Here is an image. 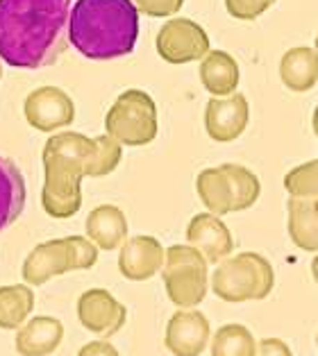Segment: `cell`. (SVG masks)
Listing matches in <instances>:
<instances>
[{"label":"cell","mask_w":318,"mask_h":356,"mask_svg":"<svg viewBox=\"0 0 318 356\" xmlns=\"http://www.w3.org/2000/svg\"><path fill=\"white\" fill-rule=\"evenodd\" d=\"M316 50H318V34H316Z\"/></svg>","instance_id":"836d02e7"},{"label":"cell","mask_w":318,"mask_h":356,"mask_svg":"<svg viewBox=\"0 0 318 356\" xmlns=\"http://www.w3.org/2000/svg\"><path fill=\"white\" fill-rule=\"evenodd\" d=\"M123 159V145L109 134H100L93 138V147L84 163V177H105L118 168Z\"/></svg>","instance_id":"cb8c5ba5"},{"label":"cell","mask_w":318,"mask_h":356,"mask_svg":"<svg viewBox=\"0 0 318 356\" xmlns=\"http://www.w3.org/2000/svg\"><path fill=\"white\" fill-rule=\"evenodd\" d=\"M77 356H121L118 350L107 341H93L82 345V350L77 352Z\"/></svg>","instance_id":"f546056e"},{"label":"cell","mask_w":318,"mask_h":356,"mask_svg":"<svg viewBox=\"0 0 318 356\" xmlns=\"http://www.w3.org/2000/svg\"><path fill=\"white\" fill-rule=\"evenodd\" d=\"M275 0H225V10L237 21H255L269 12Z\"/></svg>","instance_id":"4316f807"},{"label":"cell","mask_w":318,"mask_h":356,"mask_svg":"<svg viewBox=\"0 0 318 356\" xmlns=\"http://www.w3.org/2000/svg\"><path fill=\"white\" fill-rule=\"evenodd\" d=\"M84 229H87V238L96 243L98 250L111 252L121 248L127 238V218L116 204H100L87 216Z\"/></svg>","instance_id":"e0dca14e"},{"label":"cell","mask_w":318,"mask_h":356,"mask_svg":"<svg viewBox=\"0 0 318 356\" xmlns=\"http://www.w3.org/2000/svg\"><path fill=\"white\" fill-rule=\"evenodd\" d=\"M28 200L25 177L12 159L0 154V232L19 220Z\"/></svg>","instance_id":"44dd1931"},{"label":"cell","mask_w":318,"mask_h":356,"mask_svg":"<svg viewBox=\"0 0 318 356\" xmlns=\"http://www.w3.org/2000/svg\"><path fill=\"white\" fill-rule=\"evenodd\" d=\"M77 320L91 334L109 338L118 334L127 320V309L105 289L84 291L77 300Z\"/></svg>","instance_id":"30bf717a"},{"label":"cell","mask_w":318,"mask_h":356,"mask_svg":"<svg viewBox=\"0 0 318 356\" xmlns=\"http://www.w3.org/2000/svg\"><path fill=\"white\" fill-rule=\"evenodd\" d=\"M71 273V257H68L66 238H53L39 243L30 250L23 261V280L28 286H44L48 280Z\"/></svg>","instance_id":"9a60e30c"},{"label":"cell","mask_w":318,"mask_h":356,"mask_svg":"<svg viewBox=\"0 0 318 356\" xmlns=\"http://www.w3.org/2000/svg\"><path fill=\"white\" fill-rule=\"evenodd\" d=\"M0 80H3V62H0Z\"/></svg>","instance_id":"d6a6232c"},{"label":"cell","mask_w":318,"mask_h":356,"mask_svg":"<svg viewBox=\"0 0 318 356\" xmlns=\"http://www.w3.org/2000/svg\"><path fill=\"white\" fill-rule=\"evenodd\" d=\"M257 356H294V352L282 338H264L257 343Z\"/></svg>","instance_id":"f1b7e54d"},{"label":"cell","mask_w":318,"mask_h":356,"mask_svg":"<svg viewBox=\"0 0 318 356\" xmlns=\"http://www.w3.org/2000/svg\"><path fill=\"white\" fill-rule=\"evenodd\" d=\"M289 197H318V159L291 168L285 175Z\"/></svg>","instance_id":"d4e9b609"},{"label":"cell","mask_w":318,"mask_h":356,"mask_svg":"<svg viewBox=\"0 0 318 356\" xmlns=\"http://www.w3.org/2000/svg\"><path fill=\"white\" fill-rule=\"evenodd\" d=\"M34 309V293L28 284L0 286V329H19Z\"/></svg>","instance_id":"7402d4cb"},{"label":"cell","mask_w":318,"mask_h":356,"mask_svg":"<svg viewBox=\"0 0 318 356\" xmlns=\"http://www.w3.org/2000/svg\"><path fill=\"white\" fill-rule=\"evenodd\" d=\"M275 273L269 259L257 252H239L216 264L212 275V291L223 302L266 300L273 293Z\"/></svg>","instance_id":"5b68a950"},{"label":"cell","mask_w":318,"mask_h":356,"mask_svg":"<svg viewBox=\"0 0 318 356\" xmlns=\"http://www.w3.org/2000/svg\"><path fill=\"white\" fill-rule=\"evenodd\" d=\"M71 0H0V62L46 68L68 48Z\"/></svg>","instance_id":"6da1fadb"},{"label":"cell","mask_w":318,"mask_h":356,"mask_svg":"<svg viewBox=\"0 0 318 356\" xmlns=\"http://www.w3.org/2000/svg\"><path fill=\"white\" fill-rule=\"evenodd\" d=\"M316 345H318V336H316Z\"/></svg>","instance_id":"e575fe53"},{"label":"cell","mask_w":318,"mask_h":356,"mask_svg":"<svg viewBox=\"0 0 318 356\" xmlns=\"http://www.w3.org/2000/svg\"><path fill=\"white\" fill-rule=\"evenodd\" d=\"M248 120H251V105L244 93L212 98L205 109V129L216 143L237 141L246 132Z\"/></svg>","instance_id":"8fae6325"},{"label":"cell","mask_w":318,"mask_h":356,"mask_svg":"<svg viewBox=\"0 0 318 356\" xmlns=\"http://www.w3.org/2000/svg\"><path fill=\"white\" fill-rule=\"evenodd\" d=\"M312 127H314V134H316V138H318V105H316L314 116H312Z\"/></svg>","instance_id":"4dcf8cb0"},{"label":"cell","mask_w":318,"mask_h":356,"mask_svg":"<svg viewBox=\"0 0 318 356\" xmlns=\"http://www.w3.org/2000/svg\"><path fill=\"white\" fill-rule=\"evenodd\" d=\"M189 245L202 252L207 264H218L234 252V238L228 229V225L221 220V216L214 213H196L186 227Z\"/></svg>","instance_id":"5bb4252c"},{"label":"cell","mask_w":318,"mask_h":356,"mask_svg":"<svg viewBox=\"0 0 318 356\" xmlns=\"http://www.w3.org/2000/svg\"><path fill=\"white\" fill-rule=\"evenodd\" d=\"M287 229L296 248L318 252V197H289Z\"/></svg>","instance_id":"ffe728a7"},{"label":"cell","mask_w":318,"mask_h":356,"mask_svg":"<svg viewBox=\"0 0 318 356\" xmlns=\"http://www.w3.org/2000/svg\"><path fill=\"white\" fill-rule=\"evenodd\" d=\"M136 12L152 16V19H168L182 10L184 0H132Z\"/></svg>","instance_id":"83f0119b"},{"label":"cell","mask_w":318,"mask_h":356,"mask_svg":"<svg viewBox=\"0 0 318 356\" xmlns=\"http://www.w3.org/2000/svg\"><path fill=\"white\" fill-rule=\"evenodd\" d=\"M196 191L209 213L228 216L251 209L262 195V181L241 163H221L200 170Z\"/></svg>","instance_id":"277c9868"},{"label":"cell","mask_w":318,"mask_h":356,"mask_svg":"<svg viewBox=\"0 0 318 356\" xmlns=\"http://www.w3.org/2000/svg\"><path fill=\"white\" fill-rule=\"evenodd\" d=\"M198 73H200V82L207 93H212V98H225V95L237 93L239 80H241L237 59L225 50H209L200 59Z\"/></svg>","instance_id":"ac0fdd59"},{"label":"cell","mask_w":318,"mask_h":356,"mask_svg":"<svg viewBox=\"0 0 318 356\" xmlns=\"http://www.w3.org/2000/svg\"><path fill=\"white\" fill-rule=\"evenodd\" d=\"M64 341L62 320L37 316L16 332V352L21 356H50Z\"/></svg>","instance_id":"2e32d148"},{"label":"cell","mask_w":318,"mask_h":356,"mask_svg":"<svg viewBox=\"0 0 318 356\" xmlns=\"http://www.w3.org/2000/svg\"><path fill=\"white\" fill-rule=\"evenodd\" d=\"M157 105L150 93L127 89L114 100L105 116V132L121 145L141 147L157 138Z\"/></svg>","instance_id":"52a82bcc"},{"label":"cell","mask_w":318,"mask_h":356,"mask_svg":"<svg viewBox=\"0 0 318 356\" xmlns=\"http://www.w3.org/2000/svg\"><path fill=\"white\" fill-rule=\"evenodd\" d=\"M212 356H257V341L244 325H223L209 341Z\"/></svg>","instance_id":"603a6c76"},{"label":"cell","mask_w":318,"mask_h":356,"mask_svg":"<svg viewBox=\"0 0 318 356\" xmlns=\"http://www.w3.org/2000/svg\"><path fill=\"white\" fill-rule=\"evenodd\" d=\"M207 259L193 245H170L166 248L161 280L168 300L177 309H196L209 291Z\"/></svg>","instance_id":"8992f818"},{"label":"cell","mask_w":318,"mask_h":356,"mask_svg":"<svg viewBox=\"0 0 318 356\" xmlns=\"http://www.w3.org/2000/svg\"><path fill=\"white\" fill-rule=\"evenodd\" d=\"M23 114L32 129L53 134L75 120V102L59 86H39L25 98Z\"/></svg>","instance_id":"9c48e42d"},{"label":"cell","mask_w":318,"mask_h":356,"mask_svg":"<svg viewBox=\"0 0 318 356\" xmlns=\"http://www.w3.org/2000/svg\"><path fill=\"white\" fill-rule=\"evenodd\" d=\"M68 257H71V273L73 270H89L98 264V248L87 236H66Z\"/></svg>","instance_id":"484cf974"},{"label":"cell","mask_w":318,"mask_h":356,"mask_svg":"<svg viewBox=\"0 0 318 356\" xmlns=\"http://www.w3.org/2000/svg\"><path fill=\"white\" fill-rule=\"evenodd\" d=\"M212 341L209 320L198 309H180L170 316L164 334L166 350L173 356H200Z\"/></svg>","instance_id":"7c38bea8"},{"label":"cell","mask_w":318,"mask_h":356,"mask_svg":"<svg viewBox=\"0 0 318 356\" xmlns=\"http://www.w3.org/2000/svg\"><path fill=\"white\" fill-rule=\"evenodd\" d=\"M280 80L294 93L312 91L318 82V50L296 46L280 59Z\"/></svg>","instance_id":"d6986e66"},{"label":"cell","mask_w":318,"mask_h":356,"mask_svg":"<svg viewBox=\"0 0 318 356\" xmlns=\"http://www.w3.org/2000/svg\"><path fill=\"white\" fill-rule=\"evenodd\" d=\"M139 39V12L132 0H77L68 14V41L93 62L130 55Z\"/></svg>","instance_id":"7a4b0ae2"},{"label":"cell","mask_w":318,"mask_h":356,"mask_svg":"<svg viewBox=\"0 0 318 356\" xmlns=\"http://www.w3.org/2000/svg\"><path fill=\"white\" fill-rule=\"evenodd\" d=\"M91 147L93 138L80 132H57L46 141L41 152L44 161L41 207L50 218L66 220L80 211L84 163Z\"/></svg>","instance_id":"3957f363"},{"label":"cell","mask_w":318,"mask_h":356,"mask_svg":"<svg viewBox=\"0 0 318 356\" xmlns=\"http://www.w3.org/2000/svg\"><path fill=\"white\" fill-rule=\"evenodd\" d=\"M157 55L166 64H191L209 53V37L200 23L191 19H170L159 28L154 39Z\"/></svg>","instance_id":"ba28073f"},{"label":"cell","mask_w":318,"mask_h":356,"mask_svg":"<svg viewBox=\"0 0 318 356\" xmlns=\"http://www.w3.org/2000/svg\"><path fill=\"white\" fill-rule=\"evenodd\" d=\"M166 250L154 236H132L125 238L118 252V270L130 282H145L161 273Z\"/></svg>","instance_id":"4fadbf2b"},{"label":"cell","mask_w":318,"mask_h":356,"mask_svg":"<svg viewBox=\"0 0 318 356\" xmlns=\"http://www.w3.org/2000/svg\"><path fill=\"white\" fill-rule=\"evenodd\" d=\"M312 275H314V280L318 284V254L314 257V261H312Z\"/></svg>","instance_id":"1f68e13d"}]
</instances>
